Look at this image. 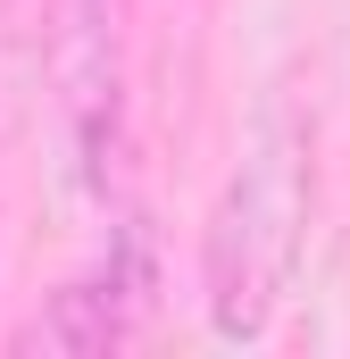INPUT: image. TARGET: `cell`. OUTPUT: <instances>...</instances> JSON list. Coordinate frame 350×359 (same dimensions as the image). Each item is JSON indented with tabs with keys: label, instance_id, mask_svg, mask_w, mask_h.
<instances>
[{
	"label": "cell",
	"instance_id": "cell-1",
	"mask_svg": "<svg viewBox=\"0 0 350 359\" xmlns=\"http://www.w3.org/2000/svg\"><path fill=\"white\" fill-rule=\"evenodd\" d=\"M300 234H309V134L292 117H267L209 217V251H200L209 326L225 343L267 334V318L292 284V259H300Z\"/></svg>",
	"mask_w": 350,
	"mask_h": 359
},
{
	"label": "cell",
	"instance_id": "cell-3",
	"mask_svg": "<svg viewBox=\"0 0 350 359\" xmlns=\"http://www.w3.org/2000/svg\"><path fill=\"white\" fill-rule=\"evenodd\" d=\"M125 284L117 276H100V284H67V292H50L25 326H17V351H50V359H92L108 351L117 334H125Z\"/></svg>",
	"mask_w": 350,
	"mask_h": 359
},
{
	"label": "cell",
	"instance_id": "cell-2",
	"mask_svg": "<svg viewBox=\"0 0 350 359\" xmlns=\"http://www.w3.org/2000/svg\"><path fill=\"white\" fill-rule=\"evenodd\" d=\"M50 84H59V117H67L84 176H100V159L117 142V100H125L117 0H59L50 8Z\"/></svg>",
	"mask_w": 350,
	"mask_h": 359
}]
</instances>
